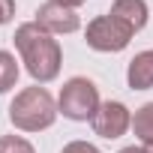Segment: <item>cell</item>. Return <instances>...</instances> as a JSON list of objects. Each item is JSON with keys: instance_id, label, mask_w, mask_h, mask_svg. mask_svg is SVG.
Masks as SVG:
<instances>
[{"instance_id": "7", "label": "cell", "mask_w": 153, "mask_h": 153, "mask_svg": "<svg viewBox=\"0 0 153 153\" xmlns=\"http://www.w3.org/2000/svg\"><path fill=\"white\" fill-rule=\"evenodd\" d=\"M111 15L120 24H126L132 33H138V30L147 27L150 9H147V0H114L111 3Z\"/></svg>"}, {"instance_id": "3", "label": "cell", "mask_w": 153, "mask_h": 153, "mask_svg": "<svg viewBox=\"0 0 153 153\" xmlns=\"http://www.w3.org/2000/svg\"><path fill=\"white\" fill-rule=\"evenodd\" d=\"M99 105H102L99 87L90 78H84V75H75V78L63 81V87L57 93V111L66 120H75V123L93 120V114L99 111Z\"/></svg>"}, {"instance_id": "1", "label": "cell", "mask_w": 153, "mask_h": 153, "mask_svg": "<svg viewBox=\"0 0 153 153\" xmlns=\"http://www.w3.org/2000/svg\"><path fill=\"white\" fill-rule=\"evenodd\" d=\"M15 51H18V60L24 63L27 75L36 81V84H51L57 75H60V66H63V51H60V42L42 30L36 21H24L15 27Z\"/></svg>"}, {"instance_id": "15", "label": "cell", "mask_w": 153, "mask_h": 153, "mask_svg": "<svg viewBox=\"0 0 153 153\" xmlns=\"http://www.w3.org/2000/svg\"><path fill=\"white\" fill-rule=\"evenodd\" d=\"M117 153H147L141 144H129V147H123V150H117Z\"/></svg>"}, {"instance_id": "6", "label": "cell", "mask_w": 153, "mask_h": 153, "mask_svg": "<svg viewBox=\"0 0 153 153\" xmlns=\"http://www.w3.org/2000/svg\"><path fill=\"white\" fill-rule=\"evenodd\" d=\"M42 30H48L51 36H66V33H75L81 30V18L75 9H66V6H57L51 3V0H45V3L36 9V18H33Z\"/></svg>"}, {"instance_id": "2", "label": "cell", "mask_w": 153, "mask_h": 153, "mask_svg": "<svg viewBox=\"0 0 153 153\" xmlns=\"http://www.w3.org/2000/svg\"><path fill=\"white\" fill-rule=\"evenodd\" d=\"M57 99L42 87V84H33V87H24L15 93V99L9 102V123L18 129V132H42V129H51L54 120H57Z\"/></svg>"}, {"instance_id": "4", "label": "cell", "mask_w": 153, "mask_h": 153, "mask_svg": "<svg viewBox=\"0 0 153 153\" xmlns=\"http://www.w3.org/2000/svg\"><path fill=\"white\" fill-rule=\"evenodd\" d=\"M132 36H135V33H132L126 24H120L111 12L96 15V18L87 24V30H84L87 48H93V51H99V54H120L123 48H129Z\"/></svg>"}, {"instance_id": "5", "label": "cell", "mask_w": 153, "mask_h": 153, "mask_svg": "<svg viewBox=\"0 0 153 153\" xmlns=\"http://www.w3.org/2000/svg\"><path fill=\"white\" fill-rule=\"evenodd\" d=\"M90 126H93V132H96L99 138H108V141L123 138V135L132 129V111H129L120 99H105V102L99 105V111L93 114Z\"/></svg>"}, {"instance_id": "16", "label": "cell", "mask_w": 153, "mask_h": 153, "mask_svg": "<svg viewBox=\"0 0 153 153\" xmlns=\"http://www.w3.org/2000/svg\"><path fill=\"white\" fill-rule=\"evenodd\" d=\"M144 150H147V153H153V144H150V147H144Z\"/></svg>"}, {"instance_id": "11", "label": "cell", "mask_w": 153, "mask_h": 153, "mask_svg": "<svg viewBox=\"0 0 153 153\" xmlns=\"http://www.w3.org/2000/svg\"><path fill=\"white\" fill-rule=\"evenodd\" d=\"M0 153H36V147L21 135H0Z\"/></svg>"}, {"instance_id": "9", "label": "cell", "mask_w": 153, "mask_h": 153, "mask_svg": "<svg viewBox=\"0 0 153 153\" xmlns=\"http://www.w3.org/2000/svg\"><path fill=\"white\" fill-rule=\"evenodd\" d=\"M132 132L138 138L141 147H150L153 144V102H144L135 108L132 114Z\"/></svg>"}, {"instance_id": "10", "label": "cell", "mask_w": 153, "mask_h": 153, "mask_svg": "<svg viewBox=\"0 0 153 153\" xmlns=\"http://www.w3.org/2000/svg\"><path fill=\"white\" fill-rule=\"evenodd\" d=\"M18 75H21V69H18L15 54L0 48V96H3V93H9V90L18 84Z\"/></svg>"}, {"instance_id": "13", "label": "cell", "mask_w": 153, "mask_h": 153, "mask_svg": "<svg viewBox=\"0 0 153 153\" xmlns=\"http://www.w3.org/2000/svg\"><path fill=\"white\" fill-rule=\"evenodd\" d=\"M15 18V0H0V27Z\"/></svg>"}, {"instance_id": "8", "label": "cell", "mask_w": 153, "mask_h": 153, "mask_svg": "<svg viewBox=\"0 0 153 153\" xmlns=\"http://www.w3.org/2000/svg\"><path fill=\"white\" fill-rule=\"evenodd\" d=\"M126 84H129V90H150L153 87V48H144L129 60Z\"/></svg>"}, {"instance_id": "14", "label": "cell", "mask_w": 153, "mask_h": 153, "mask_svg": "<svg viewBox=\"0 0 153 153\" xmlns=\"http://www.w3.org/2000/svg\"><path fill=\"white\" fill-rule=\"evenodd\" d=\"M51 3L66 6V9H78V6H84V3H87V0H51Z\"/></svg>"}, {"instance_id": "12", "label": "cell", "mask_w": 153, "mask_h": 153, "mask_svg": "<svg viewBox=\"0 0 153 153\" xmlns=\"http://www.w3.org/2000/svg\"><path fill=\"white\" fill-rule=\"evenodd\" d=\"M60 153H102V150L90 141H69V144H63Z\"/></svg>"}]
</instances>
